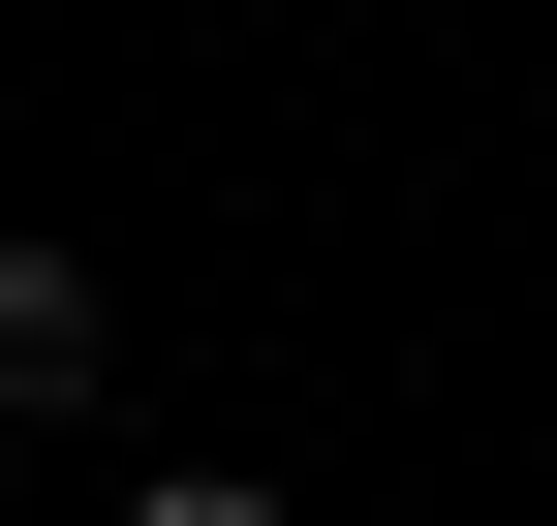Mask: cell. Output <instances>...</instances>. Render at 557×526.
I'll return each mask as SVG.
<instances>
[{"label":"cell","instance_id":"cell-1","mask_svg":"<svg viewBox=\"0 0 557 526\" xmlns=\"http://www.w3.org/2000/svg\"><path fill=\"white\" fill-rule=\"evenodd\" d=\"M0 403H94V279L62 248H0Z\"/></svg>","mask_w":557,"mask_h":526},{"label":"cell","instance_id":"cell-2","mask_svg":"<svg viewBox=\"0 0 557 526\" xmlns=\"http://www.w3.org/2000/svg\"><path fill=\"white\" fill-rule=\"evenodd\" d=\"M124 526H278V496H218V465H186V496H124Z\"/></svg>","mask_w":557,"mask_h":526}]
</instances>
